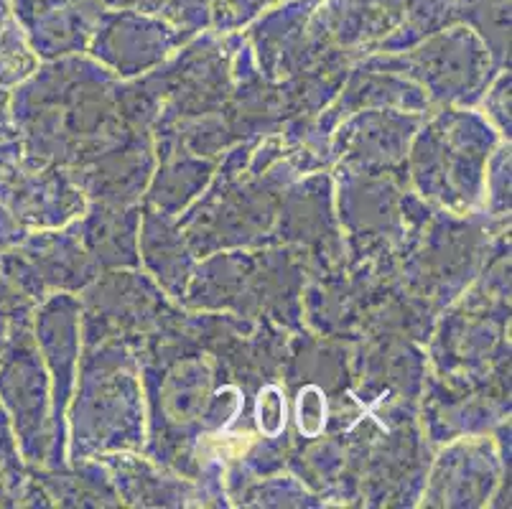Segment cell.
Instances as JSON below:
<instances>
[{"label":"cell","mask_w":512,"mask_h":509,"mask_svg":"<svg viewBox=\"0 0 512 509\" xmlns=\"http://www.w3.org/2000/svg\"><path fill=\"white\" fill-rule=\"evenodd\" d=\"M296 423L304 436L316 438L327 426V400L319 387H304L296 400Z\"/></svg>","instance_id":"obj_1"},{"label":"cell","mask_w":512,"mask_h":509,"mask_svg":"<svg viewBox=\"0 0 512 509\" xmlns=\"http://www.w3.org/2000/svg\"><path fill=\"white\" fill-rule=\"evenodd\" d=\"M255 418L265 436H278L286 428V400L278 387H265L260 390L258 403H255Z\"/></svg>","instance_id":"obj_2"}]
</instances>
